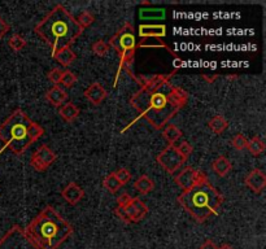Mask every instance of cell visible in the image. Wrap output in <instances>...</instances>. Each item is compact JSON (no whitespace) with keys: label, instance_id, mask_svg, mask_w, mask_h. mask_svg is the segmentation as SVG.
I'll return each mask as SVG.
<instances>
[{"label":"cell","instance_id":"obj_3","mask_svg":"<svg viewBox=\"0 0 266 249\" xmlns=\"http://www.w3.org/2000/svg\"><path fill=\"white\" fill-rule=\"evenodd\" d=\"M73 226L50 205L25 229L27 238L39 249H59L73 235Z\"/></svg>","mask_w":266,"mask_h":249},{"label":"cell","instance_id":"obj_9","mask_svg":"<svg viewBox=\"0 0 266 249\" xmlns=\"http://www.w3.org/2000/svg\"><path fill=\"white\" fill-rule=\"evenodd\" d=\"M156 160H157L158 165L161 166L164 170H166L169 174H173V173L177 172V170L181 169V166H183V164L187 161L186 158H183L182 156L179 155L174 145H168V147L157 156Z\"/></svg>","mask_w":266,"mask_h":249},{"label":"cell","instance_id":"obj_33","mask_svg":"<svg viewBox=\"0 0 266 249\" xmlns=\"http://www.w3.org/2000/svg\"><path fill=\"white\" fill-rule=\"evenodd\" d=\"M63 73H64V70H61V69H59V67H55V69H52V70L48 73L47 77H48V79L54 83V86H60V81H61V77H63Z\"/></svg>","mask_w":266,"mask_h":249},{"label":"cell","instance_id":"obj_18","mask_svg":"<svg viewBox=\"0 0 266 249\" xmlns=\"http://www.w3.org/2000/svg\"><path fill=\"white\" fill-rule=\"evenodd\" d=\"M212 169L213 172L216 173L218 177L223 178V177H226V175L231 172L233 165H231V162H230L229 158L225 157V156H219V157H217L216 160L213 161Z\"/></svg>","mask_w":266,"mask_h":249},{"label":"cell","instance_id":"obj_8","mask_svg":"<svg viewBox=\"0 0 266 249\" xmlns=\"http://www.w3.org/2000/svg\"><path fill=\"white\" fill-rule=\"evenodd\" d=\"M148 213V206L141 201L139 197H133L132 201L126 206H117L115 209V214L118 219L125 223H138Z\"/></svg>","mask_w":266,"mask_h":249},{"label":"cell","instance_id":"obj_29","mask_svg":"<svg viewBox=\"0 0 266 249\" xmlns=\"http://www.w3.org/2000/svg\"><path fill=\"white\" fill-rule=\"evenodd\" d=\"M94 21H95L94 14L87 12V10H84V12H82V13L79 14L77 22H78V25L81 26L82 30H83V29H86V27L91 26V25L94 24Z\"/></svg>","mask_w":266,"mask_h":249},{"label":"cell","instance_id":"obj_2","mask_svg":"<svg viewBox=\"0 0 266 249\" xmlns=\"http://www.w3.org/2000/svg\"><path fill=\"white\" fill-rule=\"evenodd\" d=\"M77 20L67 12L66 8L58 4L47 16L35 26V33L48 44L51 56L54 58L59 51L70 48L82 34Z\"/></svg>","mask_w":266,"mask_h":249},{"label":"cell","instance_id":"obj_10","mask_svg":"<svg viewBox=\"0 0 266 249\" xmlns=\"http://www.w3.org/2000/svg\"><path fill=\"white\" fill-rule=\"evenodd\" d=\"M56 157H58L56 153L48 145L43 144L33 153V156L30 158V165L37 172H44V170H47L54 164Z\"/></svg>","mask_w":266,"mask_h":249},{"label":"cell","instance_id":"obj_30","mask_svg":"<svg viewBox=\"0 0 266 249\" xmlns=\"http://www.w3.org/2000/svg\"><path fill=\"white\" fill-rule=\"evenodd\" d=\"M173 145H174L175 149L178 151L179 155L182 156L183 158H186V160H187V158H189L190 156H191L192 151H194V148H192V145L190 144L189 141L182 140L181 143H178V144H173Z\"/></svg>","mask_w":266,"mask_h":249},{"label":"cell","instance_id":"obj_26","mask_svg":"<svg viewBox=\"0 0 266 249\" xmlns=\"http://www.w3.org/2000/svg\"><path fill=\"white\" fill-rule=\"evenodd\" d=\"M8 44H9V47L12 48L14 52H20V51H22L26 47V41L21 37L20 34H13V35L9 38Z\"/></svg>","mask_w":266,"mask_h":249},{"label":"cell","instance_id":"obj_1","mask_svg":"<svg viewBox=\"0 0 266 249\" xmlns=\"http://www.w3.org/2000/svg\"><path fill=\"white\" fill-rule=\"evenodd\" d=\"M174 73L168 75L157 74L141 82L140 88L130 99V104L139 113V117L126 126L121 132H125L130 126L144 118L157 130L164 128L169 121L187 104L189 94L183 88L174 86L170 81Z\"/></svg>","mask_w":266,"mask_h":249},{"label":"cell","instance_id":"obj_38","mask_svg":"<svg viewBox=\"0 0 266 249\" xmlns=\"http://www.w3.org/2000/svg\"><path fill=\"white\" fill-rule=\"evenodd\" d=\"M218 249H234L230 244H222L221 247H218Z\"/></svg>","mask_w":266,"mask_h":249},{"label":"cell","instance_id":"obj_17","mask_svg":"<svg viewBox=\"0 0 266 249\" xmlns=\"http://www.w3.org/2000/svg\"><path fill=\"white\" fill-rule=\"evenodd\" d=\"M81 111L78 108L77 105L73 104V103H65L59 108V115L60 117L66 122H73L74 120H77L78 116H79Z\"/></svg>","mask_w":266,"mask_h":249},{"label":"cell","instance_id":"obj_37","mask_svg":"<svg viewBox=\"0 0 266 249\" xmlns=\"http://www.w3.org/2000/svg\"><path fill=\"white\" fill-rule=\"evenodd\" d=\"M174 59H175V60H174V66H175V67L182 66V62H183V61L181 60V59H179V58H174Z\"/></svg>","mask_w":266,"mask_h":249},{"label":"cell","instance_id":"obj_22","mask_svg":"<svg viewBox=\"0 0 266 249\" xmlns=\"http://www.w3.org/2000/svg\"><path fill=\"white\" fill-rule=\"evenodd\" d=\"M54 59L60 65L67 67L75 61V54L71 51V48H64V50L59 51L58 54L54 56Z\"/></svg>","mask_w":266,"mask_h":249},{"label":"cell","instance_id":"obj_6","mask_svg":"<svg viewBox=\"0 0 266 249\" xmlns=\"http://www.w3.org/2000/svg\"><path fill=\"white\" fill-rule=\"evenodd\" d=\"M109 47L115 48L117 52L118 58H120V66L117 69V74L115 78V87L117 86L121 70H126L130 77L134 81L138 82V78L133 74L132 66L134 62L135 50H136V41H135L134 26L130 22H125V25L117 31V33L111 38L109 41Z\"/></svg>","mask_w":266,"mask_h":249},{"label":"cell","instance_id":"obj_19","mask_svg":"<svg viewBox=\"0 0 266 249\" xmlns=\"http://www.w3.org/2000/svg\"><path fill=\"white\" fill-rule=\"evenodd\" d=\"M134 188L141 193V195H147L149 192L155 189V182L149 178L148 175H141L139 177L134 183Z\"/></svg>","mask_w":266,"mask_h":249},{"label":"cell","instance_id":"obj_31","mask_svg":"<svg viewBox=\"0 0 266 249\" xmlns=\"http://www.w3.org/2000/svg\"><path fill=\"white\" fill-rule=\"evenodd\" d=\"M247 143H248V139H247L243 134H236L235 136L231 139V145H233V148L236 149V151H243V149H246Z\"/></svg>","mask_w":266,"mask_h":249},{"label":"cell","instance_id":"obj_7","mask_svg":"<svg viewBox=\"0 0 266 249\" xmlns=\"http://www.w3.org/2000/svg\"><path fill=\"white\" fill-rule=\"evenodd\" d=\"M0 249H39L18 225L12 226L0 239Z\"/></svg>","mask_w":266,"mask_h":249},{"label":"cell","instance_id":"obj_4","mask_svg":"<svg viewBox=\"0 0 266 249\" xmlns=\"http://www.w3.org/2000/svg\"><path fill=\"white\" fill-rule=\"evenodd\" d=\"M178 202L196 222L202 223L209 217L217 216L223 196L209 182L205 173L198 170L195 183L178 196Z\"/></svg>","mask_w":266,"mask_h":249},{"label":"cell","instance_id":"obj_20","mask_svg":"<svg viewBox=\"0 0 266 249\" xmlns=\"http://www.w3.org/2000/svg\"><path fill=\"white\" fill-rule=\"evenodd\" d=\"M208 126L212 130V132H214L216 135H221L226 128L229 127V121L223 116L217 115L209 120Z\"/></svg>","mask_w":266,"mask_h":249},{"label":"cell","instance_id":"obj_14","mask_svg":"<svg viewBox=\"0 0 266 249\" xmlns=\"http://www.w3.org/2000/svg\"><path fill=\"white\" fill-rule=\"evenodd\" d=\"M139 37L143 39L147 38H164L166 37V26L165 25H148L143 24L138 29Z\"/></svg>","mask_w":266,"mask_h":249},{"label":"cell","instance_id":"obj_13","mask_svg":"<svg viewBox=\"0 0 266 249\" xmlns=\"http://www.w3.org/2000/svg\"><path fill=\"white\" fill-rule=\"evenodd\" d=\"M84 96H86V99H87L91 104L99 105L107 98V91H105V88L103 87L99 82H94V83H91L86 88Z\"/></svg>","mask_w":266,"mask_h":249},{"label":"cell","instance_id":"obj_27","mask_svg":"<svg viewBox=\"0 0 266 249\" xmlns=\"http://www.w3.org/2000/svg\"><path fill=\"white\" fill-rule=\"evenodd\" d=\"M109 48H111L109 47V44L107 43V42L103 41V39H99V41H96L91 46L92 52H94L96 56H100V58H103V56H105V55L108 54Z\"/></svg>","mask_w":266,"mask_h":249},{"label":"cell","instance_id":"obj_36","mask_svg":"<svg viewBox=\"0 0 266 249\" xmlns=\"http://www.w3.org/2000/svg\"><path fill=\"white\" fill-rule=\"evenodd\" d=\"M199 249H218V247H217L212 240H206Z\"/></svg>","mask_w":266,"mask_h":249},{"label":"cell","instance_id":"obj_34","mask_svg":"<svg viewBox=\"0 0 266 249\" xmlns=\"http://www.w3.org/2000/svg\"><path fill=\"white\" fill-rule=\"evenodd\" d=\"M132 196L129 195L128 192H125V193H122L120 197H117V205L118 206H126L129 204V202L132 201Z\"/></svg>","mask_w":266,"mask_h":249},{"label":"cell","instance_id":"obj_5","mask_svg":"<svg viewBox=\"0 0 266 249\" xmlns=\"http://www.w3.org/2000/svg\"><path fill=\"white\" fill-rule=\"evenodd\" d=\"M43 134L44 130L41 124L31 121L22 109H16L0 124V140L4 143L0 155L5 148H9L16 155H22Z\"/></svg>","mask_w":266,"mask_h":249},{"label":"cell","instance_id":"obj_23","mask_svg":"<svg viewBox=\"0 0 266 249\" xmlns=\"http://www.w3.org/2000/svg\"><path fill=\"white\" fill-rule=\"evenodd\" d=\"M250 151V153L252 156H260L261 153H264V151H265V143H264L261 139L259 138V136H253L252 139H250L248 140V143H247V148Z\"/></svg>","mask_w":266,"mask_h":249},{"label":"cell","instance_id":"obj_21","mask_svg":"<svg viewBox=\"0 0 266 249\" xmlns=\"http://www.w3.org/2000/svg\"><path fill=\"white\" fill-rule=\"evenodd\" d=\"M162 136L166 139L169 145H173V144H177V141L181 139V136H182V131H181V130L175 126V124H168L165 127L162 128Z\"/></svg>","mask_w":266,"mask_h":249},{"label":"cell","instance_id":"obj_25","mask_svg":"<svg viewBox=\"0 0 266 249\" xmlns=\"http://www.w3.org/2000/svg\"><path fill=\"white\" fill-rule=\"evenodd\" d=\"M103 187H104L108 192H111V193H116L118 189L121 188L122 185L118 182L117 178L115 177V174L111 173V174L107 175L104 178V181H103Z\"/></svg>","mask_w":266,"mask_h":249},{"label":"cell","instance_id":"obj_16","mask_svg":"<svg viewBox=\"0 0 266 249\" xmlns=\"http://www.w3.org/2000/svg\"><path fill=\"white\" fill-rule=\"evenodd\" d=\"M46 100L51 105H54L56 108H60L61 105L65 104L67 100V94L61 86H54L46 92Z\"/></svg>","mask_w":266,"mask_h":249},{"label":"cell","instance_id":"obj_15","mask_svg":"<svg viewBox=\"0 0 266 249\" xmlns=\"http://www.w3.org/2000/svg\"><path fill=\"white\" fill-rule=\"evenodd\" d=\"M196 174H198V170L191 166H187L179 173L177 177L174 178L175 183L181 187V188L185 191V189H189L196 181Z\"/></svg>","mask_w":266,"mask_h":249},{"label":"cell","instance_id":"obj_24","mask_svg":"<svg viewBox=\"0 0 266 249\" xmlns=\"http://www.w3.org/2000/svg\"><path fill=\"white\" fill-rule=\"evenodd\" d=\"M139 16L143 20H162L165 17V9H144L140 8L139 10Z\"/></svg>","mask_w":266,"mask_h":249},{"label":"cell","instance_id":"obj_12","mask_svg":"<svg viewBox=\"0 0 266 249\" xmlns=\"http://www.w3.org/2000/svg\"><path fill=\"white\" fill-rule=\"evenodd\" d=\"M61 196L70 205H77L78 202L84 197V191L75 182H70L66 187L63 188Z\"/></svg>","mask_w":266,"mask_h":249},{"label":"cell","instance_id":"obj_35","mask_svg":"<svg viewBox=\"0 0 266 249\" xmlns=\"http://www.w3.org/2000/svg\"><path fill=\"white\" fill-rule=\"evenodd\" d=\"M9 29H10L9 25H8L7 22H5V21L0 17V39H1V38H3L8 31H9Z\"/></svg>","mask_w":266,"mask_h":249},{"label":"cell","instance_id":"obj_11","mask_svg":"<svg viewBox=\"0 0 266 249\" xmlns=\"http://www.w3.org/2000/svg\"><path fill=\"white\" fill-rule=\"evenodd\" d=\"M244 183L251 191L255 193H261L266 187V175L260 169H253L248 173V175L244 179Z\"/></svg>","mask_w":266,"mask_h":249},{"label":"cell","instance_id":"obj_32","mask_svg":"<svg viewBox=\"0 0 266 249\" xmlns=\"http://www.w3.org/2000/svg\"><path fill=\"white\" fill-rule=\"evenodd\" d=\"M113 174H115V177L117 178V181L121 183L122 186L126 185V183H128L130 179H132V173L129 172L126 168H120L118 170L113 172Z\"/></svg>","mask_w":266,"mask_h":249},{"label":"cell","instance_id":"obj_28","mask_svg":"<svg viewBox=\"0 0 266 249\" xmlns=\"http://www.w3.org/2000/svg\"><path fill=\"white\" fill-rule=\"evenodd\" d=\"M75 83H77V75L69 70H64L60 81V84L63 86V88H64V90L65 88H71Z\"/></svg>","mask_w":266,"mask_h":249}]
</instances>
